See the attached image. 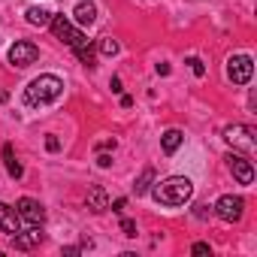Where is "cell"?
Returning a JSON list of instances; mask_svg holds the SVG:
<instances>
[{
	"mask_svg": "<svg viewBox=\"0 0 257 257\" xmlns=\"http://www.w3.org/2000/svg\"><path fill=\"white\" fill-rule=\"evenodd\" d=\"M25 19H28V25H34V28H46V25L52 22V13L43 10V7H28Z\"/></svg>",
	"mask_w": 257,
	"mask_h": 257,
	"instance_id": "cell-14",
	"label": "cell"
},
{
	"mask_svg": "<svg viewBox=\"0 0 257 257\" xmlns=\"http://www.w3.org/2000/svg\"><path fill=\"white\" fill-rule=\"evenodd\" d=\"M194 254H212V248H209V242H194V248H191Z\"/></svg>",
	"mask_w": 257,
	"mask_h": 257,
	"instance_id": "cell-22",
	"label": "cell"
},
{
	"mask_svg": "<svg viewBox=\"0 0 257 257\" xmlns=\"http://www.w3.org/2000/svg\"><path fill=\"white\" fill-rule=\"evenodd\" d=\"M188 64H191L194 76H206V67H203V61H200V58H188Z\"/></svg>",
	"mask_w": 257,
	"mask_h": 257,
	"instance_id": "cell-20",
	"label": "cell"
},
{
	"mask_svg": "<svg viewBox=\"0 0 257 257\" xmlns=\"http://www.w3.org/2000/svg\"><path fill=\"white\" fill-rule=\"evenodd\" d=\"M155 70H158V76H170V64H158Z\"/></svg>",
	"mask_w": 257,
	"mask_h": 257,
	"instance_id": "cell-26",
	"label": "cell"
},
{
	"mask_svg": "<svg viewBox=\"0 0 257 257\" xmlns=\"http://www.w3.org/2000/svg\"><path fill=\"white\" fill-rule=\"evenodd\" d=\"M52 31H55V37L61 40V43H67L73 52H79V49H85V46H91V40L79 31V28H73V22L70 19H64V16H52Z\"/></svg>",
	"mask_w": 257,
	"mask_h": 257,
	"instance_id": "cell-3",
	"label": "cell"
},
{
	"mask_svg": "<svg viewBox=\"0 0 257 257\" xmlns=\"http://www.w3.org/2000/svg\"><path fill=\"white\" fill-rule=\"evenodd\" d=\"M124 206H127V200H124V197H118V200L112 203V212H118V215H121V212H124Z\"/></svg>",
	"mask_w": 257,
	"mask_h": 257,
	"instance_id": "cell-23",
	"label": "cell"
},
{
	"mask_svg": "<svg viewBox=\"0 0 257 257\" xmlns=\"http://www.w3.org/2000/svg\"><path fill=\"white\" fill-rule=\"evenodd\" d=\"M194 215H197V218H209V206H197Z\"/></svg>",
	"mask_w": 257,
	"mask_h": 257,
	"instance_id": "cell-27",
	"label": "cell"
},
{
	"mask_svg": "<svg viewBox=\"0 0 257 257\" xmlns=\"http://www.w3.org/2000/svg\"><path fill=\"white\" fill-rule=\"evenodd\" d=\"M73 19H76L79 25H94V22H97V7L88 4V0H82V4L73 10Z\"/></svg>",
	"mask_w": 257,
	"mask_h": 257,
	"instance_id": "cell-13",
	"label": "cell"
},
{
	"mask_svg": "<svg viewBox=\"0 0 257 257\" xmlns=\"http://www.w3.org/2000/svg\"><path fill=\"white\" fill-rule=\"evenodd\" d=\"M46 149H49V152H58V149H61V140H58L55 134H49V140H46Z\"/></svg>",
	"mask_w": 257,
	"mask_h": 257,
	"instance_id": "cell-21",
	"label": "cell"
},
{
	"mask_svg": "<svg viewBox=\"0 0 257 257\" xmlns=\"http://www.w3.org/2000/svg\"><path fill=\"white\" fill-rule=\"evenodd\" d=\"M97 164L106 170V167H112V158H109V155H97Z\"/></svg>",
	"mask_w": 257,
	"mask_h": 257,
	"instance_id": "cell-24",
	"label": "cell"
},
{
	"mask_svg": "<svg viewBox=\"0 0 257 257\" xmlns=\"http://www.w3.org/2000/svg\"><path fill=\"white\" fill-rule=\"evenodd\" d=\"M10 64L13 67H19V70H25V67H31L37 58H40V49L34 46V43H28V40H19L16 46H10Z\"/></svg>",
	"mask_w": 257,
	"mask_h": 257,
	"instance_id": "cell-7",
	"label": "cell"
},
{
	"mask_svg": "<svg viewBox=\"0 0 257 257\" xmlns=\"http://www.w3.org/2000/svg\"><path fill=\"white\" fill-rule=\"evenodd\" d=\"M121 106H124V109H131V106H134V100L127 97V94H121Z\"/></svg>",
	"mask_w": 257,
	"mask_h": 257,
	"instance_id": "cell-28",
	"label": "cell"
},
{
	"mask_svg": "<svg viewBox=\"0 0 257 257\" xmlns=\"http://www.w3.org/2000/svg\"><path fill=\"white\" fill-rule=\"evenodd\" d=\"M121 233H124L127 239H134V236H137V221H131V218H121Z\"/></svg>",
	"mask_w": 257,
	"mask_h": 257,
	"instance_id": "cell-19",
	"label": "cell"
},
{
	"mask_svg": "<svg viewBox=\"0 0 257 257\" xmlns=\"http://www.w3.org/2000/svg\"><path fill=\"white\" fill-rule=\"evenodd\" d=\"M182 143H185V134H182V131H176V127L161 137V146H164V152H167V155L179 152V146H182Z\"/></svg>",
	"mask_w": 257,
	"mask_h": 257,
	"instance_id": "cell-15",
	"label": "cell"
},
{
	"mask_svg": "<svg viewBox=\"0 0 257 257\" xmlns=\"http://www.w3.org/2000/svg\"><path fill=\"white\" fill-rule=\"evenodd\" d=\"M10 239H13V248H19V251H31L34 245L43 242V230H40V227H28V230L13 233Z\"/></svg>",
	"mask_w": 257,
	"mask_h": 257,
	"instance_id": "cell-10",
	"label": "cell"
},
{
	"mask_svg": "<svg viewBox=\"0 0 257 257\" xmlns=\"http://www.w3.org/2000/svg\"><path fill=\"white\" fill-rule=\"evenodd\" d=\"M61 94H64V82H61L58 76L46 73V76H37V79L28 85L25 103H28V106H46V103H55Z\"/></svg>",
	"mask_w": 257,
	"mask_h": 257,
	"instance_id": "cell-2",
	"label": "cell"
},
{
	"mask_svg": "<svg viewBox=\"0 0 257 257\" xmlns=\"http://www.w3.org/2000/svg\"><path fill=\"white\" fill-rule=\"evenodd\" d=\"M16 212H19V218H22L25 224H31V227H43V221H46V209H43L34 197H22V200L16 203Z\"/></svg>",
	"mask_w": 257,
	"mask_h": 257,
	"instance_id": "cell-8",
	"label": "cell"
},
{
	"mask_svg": "<svg viewBox=\"0 0 257 257\" xmlns=\"http://www.w3.org/2000/svg\"><path fill=\"white\" fill-rule=\"evenodd\" d=\"M155 185V167H146L143 173H140V179L134 182V194L137 197H143V194H149V188Z\"/></svg>",
	"mask_w": 257,
	"mask_h": 257,
	"instance_id": "cell-17",
	"label": "cell"
},
{
	"mask_svg": "<svg viewBox=\"0 0 257 257\" xmlns=\"http://www.w3.org/2000/svg\"><path fill=\"white\" fill-rule=\"evenodd\" d=\"M97 52H100L103 58H115V55H118V43H115L112 37H103V40L97 43Z\"/></svg>",
	"mask_w": 257,
	"mask_h": 257,
	"instance_id": "cell-18",
	"label": "cell"
},
{
	"mask_svg": "<svg viewBox=\"0 0 257 257\" xmlns=\"http://www.w3.org/2000/svg\"><path fill=\"white\" fill-rule=\"evenodd\" d=\"M227 167H230V173H233V179H236L239 185H251V182H254V167H251L248 158H242V155H227Z\"/></svg>",
	"mask_w": 257,
	"mask_h": 257,
	"instance_id": "cell-9",
	"label": "cell"
},
{
	"mask_svg": "<svg viewBox=\"0 0 257 257\" xmlns=\"http://www.w3.org/2000/svg\"><path fill=\"white\" fill-rule=\"evenodd\" d=\"M251 73H254V61L248 55H233L227 61V76L233 85H248L251 82Z\"/></svg>",
	"mask_w": 257,
	"mask_h": 257,
	"instance_id": "cell-5",
	"label": "cell"
},
{
	"mask_svg": "<svg viewBox=\"0 0 257 257\" xmlns=\"http://www.w3.org/2000/svg\"><path fill=\"white\" fill-rule=\"evenodd\" d=\"M4 164H7V173H10L13 179H22V176H25V170H22V164L16 161V152H13L10 143L4 146Z\"/></svg>",
	"mask_w": 257,
	"mask_h": 257,
	"instance_id": "cell-16",
	"label": "cell"
},
{
	"mask_svg": "<svg viewBox=\"0 0 257 257\" xmlns=\"http://www.w3.org/2000/svg\"><path fill=\"white\" fill-rule=\"evenodd\" d=\"M109 88H112L115 94H121V79H118V76H112V82H109Z\"/></svg>",
	"mask_w": 257,
	"mask_h": 257,
	"instance_id": "cell-25",
	"label": "cell"
},
{
	"mask_svg": "<svg viewBox=\"0 0 257 257\" xmlns=\"http://www.w3.org/2000/svg\"><path fill=\"white\" fill-rule=\"evenodd\" d=\"M85 203H88V209H91L94 215H100V212L109 209V197H106V191H103L100 185H91V188H88V200H85Z\"/></svg>",
	"mask_w": 257,
	"mask_h": 257,
	"instance_id": "cell-12",
	"label": "cell"
},
{
	"mask_svg": "<svg viewBox=\"0 0 257 257\" xmlns=\"http://www.w3.org/2000/svg\"><path fill=\"white\" fill-rule=\"evenodd\" d=\"M242 212H245V200H242V197L224 194V197L215 203V215H218L221 221H227V224H236V221L242 218Z\"/></svg>",
	"mask_w": 257,
	"mask_h": 257,
	"instance_id": "cell-6",
	"label": "cell"
},
{
	"mask_svg": "<svg viewBox=\"0 0 257 257\" xmlns=\"http://www.w3.org/2000/svg\"><path fill=\"white\" fill-rule=\"evenodd\" d=\"M254 137H257L254 127H248V124H230V127H224V140H227V146L242 149V152H254V146H257Z\"/></svg>",
	"mask_w": 257,
	"mask_h": 257,
	"instance_id": "cell-4",
	"label": "cell"
},
{
	"mask_svg": "<svg viewBox=\"0 0 257 257\" xmlns=\"http://www.w3.org/2000/svg\"><path fill=\"white\" fill-rule=\"evenodd\" d=\"M0 230H4L7 236H13V233L22 230V218H19V212H16L13 206H7V203H0Z\"/></svg>",
	"mask_w": 257,
	"mask_h": 257,
	"instance_id": "cell-11",
	"label": "cell"
},
{
	"mask_svg": "<svg viewBox=\"0 0 257 257\" xmlns=\"http://www.w3.org/2000/svg\"><path fill=\"white\" fill-rule=\"evenodd\" d=\"M149 191H152V197H155L158 206L176 209V206H185L194 197V182L185 179V176H170L164 182H155V188H149Z\"/></svg>",
	"mask_w": 257,
	"mask_h": 257,
	"instance_id": "cell-1",
	"label": "cell"
}]
</instances>
